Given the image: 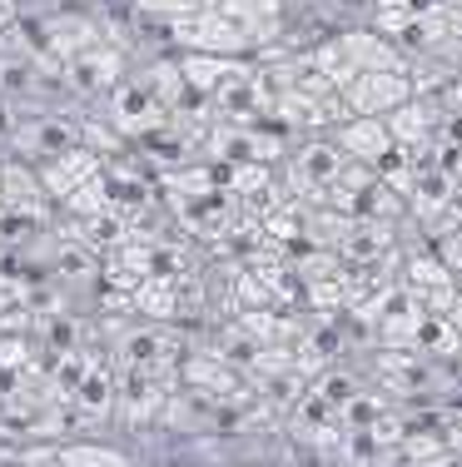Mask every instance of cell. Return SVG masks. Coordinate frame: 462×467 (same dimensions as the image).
<instances>
[{
	"instance_id": "obj_1",
	"label": "cell",
	"mask_w": 462,
	"mask_h": 467,
	"mask_svg": "<svg viewBox=\"0 0 462 467\" xmlns=\"http://www.w3.org/2000/svg\"><path fill=\"white\" fill-rule=\"evenodd\" d=\"M344 105L354 119H388L398 105L413 99V85L403 70H363L354 85H344Z\"/></svg>"
},
{
	"instance_id": "obj_2",
	"label": "cell",
	"mask_w": 462,
	"mask_h": 467,
	"mask_svg": "<svg viewBox=\"0 0 462 467\" xmlns=\"http://www.w3.org/2000/svg\"><path fill=\"white\" fill-rule=\"evenodd\" d=\"M174 36H180V46H190L200 55H239V50L254 46L219 5H204V10H194V16L174 20Z\"/></svg>"
},
{
	"instance_id": "obj_3",
	"label": "cell",
	"mask_w": 462,
	"mask_h": 467,
	"mask_svg": "<svg viewBox=\"0 0 462 467\" xmlns=\"http://www.w3.org/2000/svg\"><path fill=\"white\" fill-rule=\"evenodd\" d=\"M90 180H100V154H90V150H65L50 164H40V184L55 199H70L75 189L90 184Z\"/></svg>"
},
{
	"instance_id": "obj_4",
	"label": "cell",
	"mask_w": 462,
	"mask_h": 467,
	"mask_svg": "<svg viewBox=\"0 0 462 467\" xmlns=\"http://www.w3.org/2000/svg\"><path fill=\"white\" fill-rule=\"evenodd\" d=\"M338 144H344V154L358 164H383L393 150L388 119H344V125H338Z\"/></svg>"
},
{
	"instance_id": "obj_5",
	"label": "cell",
	"mask_w": 462,
	"mask_h": 467,
	"mask_svg": "<svg viewBox=\"0 0 462 467\" xmlns=\"http://www.w3.org/2000/svg\"><path fill=\"white\" fill-rule=\"evenodd\" d=\"M15 144L30 154V160H40V164H50L55 154H65V150H75V130H65L60 119H30L26 130H15Z\"/></svg>"
},
{
	"instance_id": "obj_6",
	"label": "cell",
	"mask_w": 462,
	"mask_h": 467,
	"mask_svg": "<svg viewBox=\"0 0 462 467\" xmlns=\"http://www.w3.org/2000/svg\"><path fill=\"white\" fill-rule=\"evenodd\" d=\"M338 249H344L348 259H373V254H388L393 249V224H388V219H373V214L368 219H348Z\"/></svg>"
},
{
	"instance_id": "obj_7",
	"label": "cell",
	"mask_w": 462,
	"mask_h": 467,
	"mask_svg": "<svg viewBox=\"0 0 462 467\" xmlns=\"http://www.w3.org/2000/svg\"><path fill=\"white\" fill-rule=\"evenodd\" d=\"M65 75H70L75 90H109V85H115V75H119V55L105 50V46H95V50L75 55V60L65 65Z\"/></svg>"
},
{
	"instance_id": "obj_8",
	"label": "cell",
	"mask_w": 462,
	"mask_h": 467,
	"mask_svg": "<svg viewBox=\"0 0 462 467\" xmlns=\"http://www.w3.org/2000/svg\"><path fill=\"white\" fill-rule=\"evenodd\" d=\"M427 130H433V125H427V109L417 105V99H408V105H398V109L388 115V135H393V144H398V150H408V154L423 150Z\"/></svg>"
},
{
	"instance_id": "obj_9",
	"label": "cell",
	"mask_w": 462,
	"mask_h": 467,
	"mask_svg": "<svg viewBox=\"0 0 462 467\" xmlns=\"http://www.w3.org/2000/svg\"><path fill=\"white\" fill-rule=\"evenodd\" d=\"M60 462H65V467H129L125 452H115V448H90V442L60 448Z\"/></svg>"
},
{
	"instance_id": "obj_10",
	"label": "cell",
	"mask_w": 462,
	"mask_h": 467,
	"mask_svg": "<svg viewBox=\"0 0 462 467\" xmlns=\"http://www.w3.org/2000/svg\"><path fill=\"white\" fill-rule=\"evenodd\" d=\"M65 204H70L75 214H105V209H109V189H105V180H90V184L75 189Z\"/></svg>"
},
{
	"instance_id": "obj_11",
	"label": "cell",
	"mask_w": 462,
	"mask_h": 467,
	"mask_svg": "<svg viewBox=\"0 0 462 467\" xmlns=\"http://www.w3.org/2000/svg\"><path fill=\"white\" fill-rule=\"evenodd\" d=\"M457 160H462V150H457ZM457 180H462V164H457Z\"/></svg>"
}]
</instances>
